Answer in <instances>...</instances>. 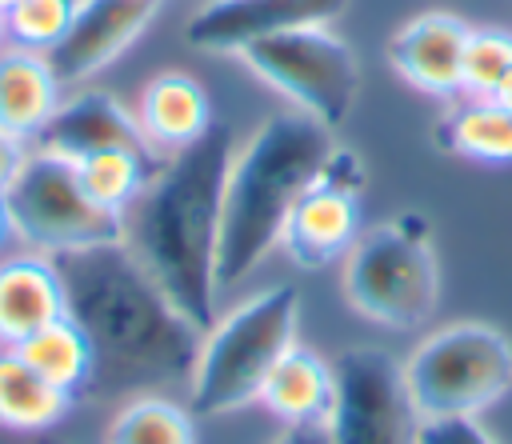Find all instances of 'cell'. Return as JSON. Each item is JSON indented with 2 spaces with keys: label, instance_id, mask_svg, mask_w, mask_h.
Listing matches in <instances>:
<instances>
[{
  "label": "cell",
  "instance_id": "obj_1",
  "mask_svg": "<svg viewBox=\"0 0 512 444\" xmlns=\"http://www.w3.org/2000/svg\"><path fill=\"white\" fill-rule=\"evenodd\" d=\"M232 152V132L212 124L192 148L168 156L124 212V244L200 332L220 316L216 252Z\"/></svg>",
  "mask_w": 512,
  "mask_h": 444
},
{
  "label": "cell",
  "instance_id": "obj_2",
  "mask_svg": "<svg viewBox=\"0 0 512 444\" xmlns=\"http://www.w3.org/2000/svg\"><path fill=\"white\" fill-rule=\"evenodd\" d=\"M68 316L96 352V380L192 376L204 332L164 296L124 240L52 256Z\"/></svg>",
  "mask_w": 512,
  "mask_h": 444
},
{
  "label": "cell",
  "instance_id": "obj_3",
  "mask_svg": "<svg viewBox=\"0 0 512 444\" xmlns=\"http://www.w3.org/2000/svg\"><path fill=\"white\" fill-rule=\"evenodd\" d=\"M332 148V128L300 112H276L232 152L216 252L220 292L244 284L280 244L296 200L316 184Z\"/></svg>",
  "mask_w": 512,
  "mask_h": 444
},
{
  "label": "cell",
  "instance_id": "obj_4",
  "mask_svg": "<svg viewBox=\"0 0 512 444\" xmlns=\"http://www.w3.org/2000/svg\"><path fill=\"white\" fill-rule=\"evenodd\" d=\"M296 324L300 296L288 284L260 288L244 296L232 312L216 316V324L200 340V356L188 376V412L224 416L256 404L272 364L296 344Z\"/></svg>",
  "mask_w": 512,
  "mask_h": 444
},
{
  "label": "cell",
  "instance_id": "obj_5",
  "mask_svg": "<svg viewBox=\"0 0 512 444\" xmlns=\"http://www.w3.org/2000/svg\"><path fill=\"white\" fill-rule=\"evenodd\" d=\"M344 300L372 324L408 332L440 304V264L432 228L420 212H400L368 232L344 256Z\"/></svg>",
  "mask_w": 512,
  "mask_h": 444
},
{
  "label": "cell",
  "instance_id": "obj_6",
  "mask_svg": "<svg viewBox=\"0 0 512 444\" xmlns=\"http://www.w3.org/2000/svg\"><path fill=\"white\" fill-rule=\"evenodd\" d=\"M404 380L420 420L480 416L512 388V340L496 324L456 320L408 352Z\"/></svg>",
  "mask_w": 512,
  "mask_h": 444
},
{
  "label": "cell",
  "instance_id": "obj_7",
  "mask_svg": "<svg viewBox=\"0 0 512 444\" xmlns=\"http://www.w3.org/2000/svg\"><path fill=\"white\" fill-rule=\"evenodd\" d=\"M236 60L276 88L284 100L296 104L300 116L340 128L360 96V60L348 40H340L328 24L288 28L276 36H264L236 52Z\"/></svg>",
  "mask_w": 512,
  "mask_h": 444
},
{
  "label": "cell",
  "instance_id": "obj_8",
  "mask_svg": "<svg viewBox=\"0 0 512 444\" xmlns=\"http://www.w3.org/2000/svg\"><path fill=\"white\" fill-rule=\"evenodd\" d=\"M12 236L40 256H60L92 244L124 240V216L88 200L76 164L32 148L16 180L4 188Z\"/></svg>",
  "mask_w": 512,
  "mask_h": 444
},
{
  "label": "cell",
  "instance_id": "obj_9",
  "mask_svg": "<svg viewBox=\"0 0 512 444\" xmlns=\"http://www.w3.org/2000/svg\"><path fill=\"white\" fill-rule=\"evenodd\" d=\"M324 428L332 444H416L420 412L404 380V360L384 348L340 352L332 360Z\"/></svg>",
  "mask_w": 512,
  "mask_h": 444
},
{
  "label": "cell",
  "instance_id": "obj_10",
  "mask_svg": "<svg viewBox=\"0 0 512 444\" xmlns=\"http://www.w3.org/2000/svg\"><path fill=\"white\" fill-rule=\"evenodd\" d=\"M360 188H364L360 156L332 148L316 184L296 200L280 248L300 268H324L332 260H344L360 236Z\"/></svg>",
  "mask_w": 512,
  "mask_h": 444
},
{
  "label": "cell",
  "instance_id": "obj_11",
  "mask_svg": "<svg viewBox=\"0 0 512 444\" xmlns=\"http://www.w3.org/2000/svg\"><path fill=\"white\" fill-rule=\"evenodd\" d=\"M164 0H76L72 24L48 52L60 88H80L120 60L160 16Z\"/></svg>",
  "mask_w": 512,
  "mask_h": 444
},
{
  "label": "cell",
  "instance_id": "obj_12",
  "mask_svg": "<svg viewBox=\"0 0 512 444\" xmlns=\"http://www.w3.org/2000/svg\"><path fill=\"white\" fill-rule=\"evenodd\" d=\"M348 0H212L188 24L184 40L196 52L236 56L240 48L308 24H332Z\"/></svg>",
  "mask_w": 512,
  "mask_h": 444
},
{
  "label": "cell",
  "instance_id": "obj_13",
  "mask_svg": "<svg viewBox=\"0 0 512 444\" xmlns=\"http://www.w3.org/2000/svg\"><path fill=\"white\" fill-rule=\"evenodd\" d=\"M468 36L472 24H464L456 12H420L408 24H400L388 40V64L416 92L432 100H456Z\"/></svg>",
  "mask_w": 512,
  "mask_h": 444
},
{
  "label": "cell",
  "instance_id": "obj_14",
  "mask_svg": "<svg viewBox=\"0 0 512 444\" xmlns=\"http://www.w3.org/2000/svg\"><path fill=\"white\" fill-rule=\"evenodd\" d=\"M32 144L72 164L96 152H112V148L148 152L136 112H128L112 92H100V88H76L72 96H64Z\"/></svg>",
  "mask_w": 512,
  "mask_h": 444
},
{
  "label": "cell",
  "instance_id": "obj_15",
  "mask_svg": "<svg viewBox=\"0 0 512 444\" xmlns=\"http://www.w3.org/2000/svg\"><path fill=\"white\" fill-rule=\"evenodd\" d=\"M136 124L144 132V144L152 156H176L184 148H192L208 128H212V100L208 88L180 72H156L136 100Z\"/></svg>",
  "mask_w": 512,
  "mask_h": 444
},
{
  "label": "cell",
  "instance_id": "obj_16",
  "mask_svg": "<svg viewBox=\"0 0 512 444\" xmlns=\"http://www.w3.org/2000/svg\"><path fill=\"white\" fill-rule=\"evenodd\" d=\"M60 316H68V300L52 256L24 252L0 260V348L24 344Z\"/></svg>",
  "mask_w": 512,
  "mask_h": 444
},
{
  "label": "cell",
  "instance_id": "obj_17",
  "mask_svg": "<svg viewBox=\"0 0 512 444\" xmlns=\"http://www.w3.org/2000/svg\"><path fill=\"white\" fill-rule=\"evenodd\" d=\"M60 100L64 88L44 52H28L16 44L0 48V132L36 140Z\"/></svg>",
  "mask_w": 512,
  "mask_h": 444
},
{
  "label": "cell",
  "instance_id": "obj_18",
  "mask_svg": "<svg viewBox=\"0 0 512 444\" xmlns=\"http://www.w3.org/2000/svg\"><path fill=\"white\" fill-rule=\"evenodd\" d=\"M260 404L284 424H316L332 404V360L292 344L268 372Z\"/></svg>",
  "mask_w": 512,
  "mask_h": 444
},
{
  "label": "cell",
  "instance_id": "obj_19",
  "mask_svg": "<svg viewBox=\"0 0 512 444\" xmlns=\"http://www.w3.org/2000/svg\"><path fill=\"white\" fill-rule=\"evenodd\" d=\"M76 396L44 380L16 348H0V428L12 432H48Z\"/></svg>",
  "mask_w": 512,
  "mask_h": 444
},
{
  "label": "cell",
  "instance_id": "obj_20",
  "mask_svg": "<svg viewBox=\"0 0 512 444\" xmlns=\"http://www.w3.org/2000/svg\"><path fill=\"white\" fill-rule=\"evenodd\" d=\"M444 148L476 164H512V112L492 96H456L440 124Z\"/></svg>",
  "mask_w": 512,
  "mask_h": 444
},
{
  "label": "cell",
  "instance_id": "obj_21",
  "mask_svg": "<svg viewBox=\"0 0 512 444\" xmlns=\"http://www.w3.org/2000/svg\"><path fill=\"white\" fill-rule=\"evenodd\" d=\"M16 352L56 388H64L68 396L92 388L96 380V352L88 344V336L80 332V324L72 316L52 320L48 328L32 332L24 344H16Z\"/></svg>",
  "mask_w": 512,
  "mask_h": 444
},
{
  "label": "cell",
  "instance_id": "obj_22",
  "mask_svg": "<svg viewBox=\"0 0 512 444\" xmlns=\"http://www.w3.org/2000/svg\"><path fill=\"white\" fill-rule=\"evenodd\" d=\"M152 172H156V156L140 152V148H112V152L76 160V176H80L88 200L116 216H124L132 208V200L144 192Z\"/></svg>",
  "mask_w": 512,
  "mask_h": 444
},
{
  "label": "cell",
  "instance_id": "obj_23",
  "mask_svg": "<svg viewBox=\"0 0 512 444\" xmlns=\"http://www.w3.org/2000/svg\"><path fill=\"white\" fill-rule=\"evenodd\" d=\"M104 444H196V424L176 400L136 396L112 416Z\"/></svg>",
  "mask_w": 512,
  "mask_h": 444
},
{
  "label": "cell",
  "instance_id": "obj_24",
  "mask_svg": "<svg viewBox=\"0 0 512 444\" xmlns=\"http://www.w3.org/2000/svg\"><path fill=\"white\" fill-rule=\"evenodd\" d=\"M512 72V32L504 28H472L464 48L460 96H496V88Z\"/></svg>",
  "mask_w": 512,
  "mask_h": 444
},
{
  "label": "cell",
  "instance_id": "obj_25",
  "mask_svg": "<svg viewBox=\"0 0 512 444\" xmlns=\"http://www.w3.org/2000/svg\"><path fill=\"white\" fill-rule=\"evenodd\" d=\"M76 12V0H16L4 20H8V44L28 48V52H52L60 36L68 32Z\"/></svg>",
  "mask_w": 512,
  "mask_h": 444
},
{
  "label": "cell",
  "instance_id": "obj_26",
  "mask_svg": "<svg viewBox=\"0 0 512 444\" xmlns=\"http://www.w3.org/2000/svg\"><path fill=\"white\" fill-rule=\"evenodd\" d=\"M416 444H496V440L488 436L480 416H436V420H420Z\"/></svg>",
  "mask_w": 512,
  "mask_h": 444
},
{
  "label": "cell",
  "instance_id": "obj_27",
  "mask_svg": "<svg viewBox=\"0 0 512 444\" xmlns=\"http://www.w3.org/2000/svg\"><path fill=\"white\" fill-rule=\"evenodd\" d=\"M24 160H28L24 140H16V136L0 132V192L16 180V172H20V164H24Z\"/></svg>",
  "mask_w": 512,
  "mask_h": 444
},
{
  "label": "cell",
  "instance_id": "obj_28",
  "mask_svg": "<svg viewBox=\"0 0 512 444\" xmlns=\"http://www.w3.org/2000/svg\"><path fill=\"white\" fill-rule=\"evenodd\" d=\"M272 444H332V440L324 420H316V424H284V432Z\"/></svg>",
  "mask_w": 512,
  "mask_h": 444
},
{
  "label": "cell",
  "instance_id": "obj_29",
  "mask_svg": "<svg viewBox=\"0 0 512 444\" xmlns=\"http://www.w3.org/2000/svg\"><path fill=\"white\" fill-rule=\"evenodd\" d=\"M492 100H500V104H504V108L512 112V72H508V80H504V84L496 88V96H492Z\"/></svg>",
  "mask_w": 512,
  "mask_h": 444
},
{
  "label": "cell",
  "instance_id": "obj_30",
  "mask_svg": "<svg viewBox=\"0 0 512 444\" xmlns=\"http://www.w3.org/2000/svg\"><path fill=\"white\" fill-rule=\"evenodd\" d=\"M12 236V220H8V204H4V192H0V244Z\"/></svg>",
  "mask_w": 512,
  "mask_h": 444
},
{
  "label": "cell",
  "instance_id": "obj_31",
  "mask_svg": "<svg viewBox=\"0 0 512 444\" xmlns=\"http://www.w3.org/2000/svg\"><path fill=\"white\" fill-rule=\"evenodd\" d=\"M0 48H8V20H4V12H0Z\"/></svg>",
  "mask_w": 512,
  "mask_h": 444
},
{
  "label": "cell",
  "instance_id": "obj_32",
  "mask_svg": "<svg viewBox=\"0 0 512 444\" xmlns=\"http://www.w3.org/2000/svg\"><path fill=\"white\" fill-rule=\"evenodd\" d=\"M36 444H68V440H56V436H40Z\"/></svg>",
  "mask_w": 512,
  "mask_h": 444
},
{
  "label": "cell",
  "instance_id": "obj_33",
  "mask_svg": "<svg viewBox=\"0 0 512 444\" xmlns=\"http://www.w3.org/2000/svg\"><path fill=\"white\" fill-rule=\"evenodd\" d=\"M12 4H16V0H0V12H8V8H12Z\"/></svg>",
  "mask_w": 512,
  "mask_h": 444
}]
</instances>
